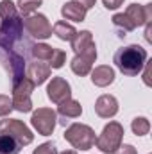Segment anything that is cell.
I'll return each instance as SVG.
<instances>
[{
  "label": "cell",
  "mask_w": 152,
  "mask_h": 154,
  "mask_svg": "<svg viewBox=\"0 0 152 154\" xmlns=\"http://www.w3.org/2000/svg\"><path fill=\"white\" fill-rule=\"evenodd\" d=\"M113 61L123 75H138L147 63V50L140 45H127L114 52Z\"/></svg>",
  "instance_id": "1"
},
{
  "label": "cell",
  "mask_w": 152,
  "mask_h": 154,
  "mask_svg": "<svg viewBox=\"0 0 152 154\" xmlns=\"http://www.w3.org/2000/svg\"><path fill=\"white\" fill-rule=\"evenodd\" d=\"M23 34V20L20 18V13L9 18H2L0 23V48L13 52L16 43L22 39Z\"/></svg>",
  "instance_id": "2"
},
{
  "label": "cell",
  "mask_w": 152,
  "mask_h": 154,
  "mask_svg": "<svg viewBox=\"0 0 152 154\" xmlns=\"http://www.w3.org/2000/svg\"><path fill=\"white\" fill-rule=\"evenodd\" d=\"M95 131L86 124H72L65 131V140L77 151H90L95 145Z\"/></svg>",
  "instance_id": "3"
},
{
  "label": "cell",
  "mask_w": 152,
  "mask_h": 154,
  "mask_svg": "<svg viewBox=\"0 0 152 154\" xmlns=\"http://www.w3.org/2000/svg\"><path fill=\"white\" fill-rule=\"evenodd\" d=\"M122 138H123V125L118 122H109L102 129L100 136L95 138V145L100 152L113 154L122 145Z\"/></svg>",
  "instance_id": "4"
},
{
  "label": "cell",
  "mask_w": 152,
  "mask_h": 154,
  "mask_svg": "<svg viewBox=\"0 0 152 154\" xmlns=\"http://www.w3.org/2000/svg\"><path fill=\"white\" fill-rule=\"evenodd\" d=\"M34 82L29 77H22L18 81L13 82V109L20 111V113H29L32 109V100H31V93L34 90Z\"/></svg>",
  "instance_id": "5"
},
{
  "label": "cell",
  "mask_w": 152,
  "mask_h": 154,
  "mask_svg": "<svg viewBox=\"0 0 152 154\" xmlns=\"http://www.w3.org/2000/svg\"><path fill=\"white\" fill-rule=\"evenodd\" d=\"M0 134H5V136L14 138L20 143V147L29 145L34 140L32 131L22 120H14V118H5V120L0 122Z\"/></svg>",
  "instance_id": "6"
},
{
  "label": "cell",
  "mask_w": 152,
  "mask_h": 154,
  "mask_svg": "<svg viewBox=\"0 0 152 154\" xmlns=\"http://www.w3.org/2000/svg\"><path fill=\"white\" fill-rule=\"evenodd\" d=\"M31 124L32 127L38 131L39 134L48 136L54 133L56 124H57V113L52 108H38L32 116H31Z\"/></svg>",
  "instance_id": "7"
},
{
  "label": "cell",
  "mask_w": 152,
  "mask_h": 154,
  "mask_svg": "<svg viewBox=\"0 0 152 154\" xmlns=\"http://www.w3.org/2000/svg\"><path fill=\"white\" fill-rule=\"evenodd\" d=\"M23 29L36 39H47L52 36V25L45 14H29L23 18Z\"/></svg>",
  "instance_id": "8"
},
{
  "label": "cell",
  "mask_w": 152,
  "mask_h": 154,
  "mask_svg": "<svg viewBox=\"0 0 152 154\" xmlns=\"http://www.w3.org/2000/svg\"><path fill=\"white\" fill-rule=\"evenodd\" d=\"M95 59H97V47L93 45V47H90L88 50H84V52H81V54H75V57H74L72 63H70L72 72H74L75 75H81V77L88 75V74L93 70Z\"/></svg>",
  "instance_id": "9"
},
{
  "label": "cell",
  "mask_w": 152,
  "mask_h": 154,
  "mask_svg": "<svg viewBox=\"0 0 152 154\" xmlns=\"http://www.w3.org/2000/svg\"><path fill=\"white\" fill-rule=\"evenodd\" d=\"M47 97L54 104H59V102H63V100H66V99L72 97V88L66 82V79H63V77H52V81L47 86Z\"/></svg>",
  "instance_id": "10"
},
{
  "label": "cell",
  "mask_w": 152,
  "mask_h": 154,
  "mask_svg": "<svg viewBox=\"0 0 152 154\" xmlns=\"http://www.w3.org/2000/svg\"><path fill=\"white\" fill-rule=\"evenodd\" d=\"M125 14L134 23V27H141V25L152 22V4H145V5H141V4H131L127 7Z\"/></svg>",
  "instance_id": "11"
},
{
  "label": "cell",
  "mask_w": 152,
  "mask_h": 154,
  "mask_svg": "<svg viewBox=\"0 0 152 154\" xmlns=\"http://www.w3.org/2000/svg\"><path fill=\"white\" fill-rule=\"evenodd\" d=\"M52 68L48 66V63H43V61H34V63H29L27 68H25V77H29L34 86L43 84L48 77H50Z\"/></svg>",
  "instance_id": "12"
},
{
  "label": "cell",
  "mask_w": 152,
  "mask_h": 154,
  "mask_svg": "<svg viewBox=\"0 0 152 154\" xmlns=\"http://www.w3.org/2000/svg\"><path fill=\"white\" fill-rule=\"evenodd\" d=\"M95 113L100 118H111L118 113V100L113 95H100L95 102Z\"/></svg>",
  "instance_id": "13"
},
{
  "label": "cell",
  "mask_w": 152,
  "mask_h": 154,
  "mask_svg": "<svg viewBox=\"0 0 152 154\" xmlns=\"http://www.w3.org/2000/svg\"><path fill=\"white\" fill-rule=\"evenodd\" d=\"M90 74H91V82L95 86H100V88L109 86L114 81V70L111 66H108V65H100V66L93 68Z\"/></svg>",
  "instance_id": "14"
},
{
  "label": "cell",
  "mask_w": 152,
  "mask_h": 154,
  "mask_svg": "<svg viewBox=\"0 0 152 154\" xmlns=\"http://www.w3.org/2000/svg\"><path fill=\"white\" fill-rule=\"evenodd\" d=\"M57 113L63 118H77L82 115V106H81V102H77L70 97V99L57 104Z\"/></svg>",
  "instance_id": "15"
},
{
  "label": "cell",
  "mask_w": 152,
  "mask_h": 154,
  "mask_svg": "<svg viewBox=\"0 0 152 154\" xmlns=\"http://www.w3.org/2000/svg\"><path fill=\"white\" fill-rule=\"evenodd\" d=\"M61 14L65 20H72V22H84L86 18V9L81 7L75 2H66L61 7Z\"/></svg>",
  "instance_id": "16"
},
{
  "label": "cell",
  "mask_w": 152,
  "mask_h": 154,
  "mask_svg": "<svg viewBox=\"0 0 152 154\" xmlns=\"http://www.w3.org/2000/svg\"><path fill=\"white\" fill-rule=\"evenodd\" d=\"M70 43H72V48H74L75 54H81V52H84V50H88L90 47L95 45V43H93V36H91L90 31H81V32H77Z\"/></svg>",
  "instance_id": "17"
},
{
  "label": "cell",
  "mask_w": 152,
  "mask_h": 154,
  "mask_svg": "<svg viewBox=\"0 0 152 154\" xmlns=\"http://www.w3.org/2000/svg\"><path fill=\"white\" fill-rule=\"evenodd\" d=\"M9 65H11V72H13V82L25 77V59L22 54L16 52H9Z\"/></svg>",
  "instance_id": "18"
},
{
  "label": "cell",
  "mask_w": 152,
  "mask_h": 154,
  "mask_svg": "<svg viewBox=\"0 0 152 154\" xmlns=\"http://www.w3.org/2000/svg\"><path fill=\"white\" fill-rule=\"evenodd\" d=\"M52 32H54V34H56V36H57L59 39H63V41H72V39H74V36L77 34L75 27H74L72 23L65 22V20L57 22V23L54 25Z\"/></svg>",
  "instance_id": "19"
},
{
  "label": "cell",
  "mask_w": 152,
  "mask_h": 154,
  "mask_svg": "<svg viewBox=\"0 0 152 154\" xmlns=\"http://www.w3.org/2000/svg\"><path fill=\"white\" fill-rule=\"evenodd\" d=\"M113 25L120 31V32H123L122 36H125V32H131V31H134L136 27H134V23L129 20V16L125 14V13H116L113 16Z\"/></svg>",
  "instance_id": "20"
},
{
  "label": "cell",
  "mask_w": 152,
  "mask_h": 154,
  "mask_svg": "<svg viewBox=\"0 0 152 154\" xmlns=\"http://www.w3.org/2000/svg\"><path fill=\"white\" fill-rule=\"evenodd\" d=\"M52 50H54V47H50L47 43H38V45H32L31 47V54L38 61H48L50 56H52Z\"/></svg>",
  "instance_id": "21"
},
{
  "label": "cell",
  "mask_w": 152,
  "mask_h": 154,
  "mask_svg": "<svg viewBox=\"0 0 152 154\" xmlns=\"http://www.w3.org/2000/svg\"><path fill=\"white\" fill-rule=\"evenodd\" d=\"M20 152V143L5 134H0V154H18Z\"/></svg>",
  "instance_id": "22"
},
{
  "label": "cell",
  "mask_w": 152,
  "mask_h": 154,
  "mask_svg": "<svg viewBox=\"0 0 152 154\" xmlns=\"http://www.w3.org/2000/svg\"><path fill=\"white\" fill-rule=\"evenodd\" d=\"M131 129H132V133L136 136H145L150 131V122L145 116H136L132 120V124H131Z\"/></svg>",
  "instance_id": "23"
},
{
  "label": "cell",
  "mask_w": 152,
  "mask_h": 154,
  "mask_svg": "<svg viewBox=\"0 0 152 154\" xmlns=\"http://www.w3.org/2000/svg\"><path fill=\"white\" fill-rule=\"evenodd\" d=\"M43 2L41 0H18V13L23 14V16H29L32 14L34 11H38V7L41 5Z\"/></svg>",
  "instance_id": "24"
},
{
  "label": "cell",
  "mask_w": 152,
  "mask_h": 154,
  "mask_svg": "<svg viewBox=\"0 0 152 154\" xmlns=\"http://www.w3.org/2000/svg\"><path fill=\"white\" fill-rule=\"evenodd\" d=\"M65 63H66V52L61 50V48H54L52 50V56L48 59V66L50 68H61Z\"/></svg>",
  "instance_id": "25"
},
{
  "label": "cell",
  "mask_w": 152,
  "mask_h": 154,
  "mask_svg": "<svg viewBox=\"0 0 152 154\" xmlns=\"http://www.w3.org/2000/svg\"><path fill=\"white\" fill-rule=\"evenodd\" d=\"M14 14H18L16 5L11 0H2L0 2V18H9V16H14Z\"/></svg>",
  "instance_id": "26"
},
{
  "label": "cell",
  "mask_w": 152,
  "mask_h": 154,
  "mask_svg": "<svg viewBox=\"0 0 152 154\" xmlns=\"http://www.w3.org/2000/svg\"><path fill=\"white\" fill-rule=\"evenodd\" d=\"M13 111V100L7 95H0V116H7Z\"/></svg>",
  "instance_id": "27"
},
{
  "label": "cell",
  "mask_w": 152,
  "mask_h": 154,
  "mask_svg": "<svg viewBox=\"0 0 152 154\" xmlns=\"http://www.w3.org/2000/svg\"><path fill=\"white\" fill-rule=\"evenodd\" d=\"M32 154H57V147L52 142H47V143H41L38 149H34Z\"/></svg>",
  "instance_id": "28"
},
{
  "label": "cell",
  "mask_w": 152,
  "mask_h": 154,
  "mask_svg": "<svg viewBox=\"0 0 152 154\" xmlns=\"http://www.w3.org/2000/svg\"><path fill=\"white\" fill-rule=\"evenodd\" d=\"M113 154H138V151L132 147V145H129V143H123V145H120Z\"/></svg>",
  "instance_id": "29"
},
{
  "label": "cell",
  "mask_w": 152,
  "mask_h": 154,
  "mask_svg": "<svg viewBox=\"0 0 152 154\" xmlns=\"http://www.w3.org/2000/svg\"><path fill=\"white\" fill-rule=\"evenodd\" d=\"M102 4L106 9H118L123 4V0H102Z\"/></svg>",
  "instance_id": "30"
},
{
  "label": "cell",
  "mask_w": 152,
  "mask_h": 154,
  "mask_svg": "<svg viewBox=\"0 0 152 154\" xmlns=\"http://www.w3.org/2000/svg\"><path fill=\"white\" fill-rule=\"evenodd\" d=\"M143 82H145L147 86L152 84V81H150V63H145V66H143Z\"/></svg>",
  "instance_id": "31"
},
{
  "label": "cell",
  "mask_w": 152,
  "mask_h": 154,
  "mask_svg": "<svg viewBox=\"0 0 152 154\" xmlns=\"http://www.w3.org/2000/svg\"><path fill=\"white\" fill-rule=\"evenodd\" d=\"M72 2H75V4H79L81 7H84V9L88 11V9H91V7L95 5V2H97V0H72Z\"/></svg>",
  "instance_id": "32"
},
{
  "label": "cell",
  "mask_w": 152,
  "mask_h": 154,
  "mask_svg": "<svg viewBox=\"0 0 152 154\" xmlns=\"http://www.w3.org/2000/svg\"><path fill=\"white\" fill-rule=\"evenodd\" d=\"M145 39L149 43H152V22L145 23Z\"/></svg>",
  "instance_id": "33"
},
{
  "label": "cell",
  "mask_w": 152,
  "mask_h": 154,
  "mask_svg": "<svg viewBox=\"0 0 152 154\" xmlns=\"http://www.w3.org/2000/svg\"><path fill=\"white\" fill-rule=\"evenodd\" d=\"M61 154H77L75 151H65V152H61Z\"/></svg>",
  "instance_id": "34"
}]
</instances>
